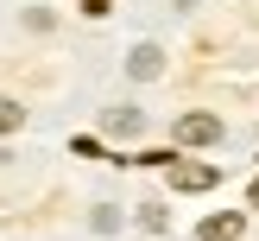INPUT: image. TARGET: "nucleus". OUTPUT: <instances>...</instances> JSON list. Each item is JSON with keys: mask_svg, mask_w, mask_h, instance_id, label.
<instances>
[{"mask_svg": "<svg viewBox=\"0 0 259 241\" xmlns=\"http://www.w3.org/2000/svg\"><path fill=\"white\" fill-rule=\"evenodd\" d=\"M202 241H240V216H234V210L209 216V222H202Z\"/></svg>", "mask_w": 259, "mask_h": 241, "instance_id": "nucleus-5", "label": "nucleus"}, {"mask_svg": "<svg viewBox=\"0 0 259 241\" xmlns=\"http://www.w3.org/2000/svg\"><path fill=\"white\" fill-rule=\"evenodd\" d=\"M177 146H215L222 140V114H209V108H190V114H177Z\"/></svg>", "mask_w": 259, "mask_h": 241, "instance_id": "nucleus-1", "label": "nucleus"}, {"mask_svg": "<svg viewBox=\"0 0 259 241\" xmlns=\"http://www.w3.org/2000/svg\"><path fill=\"white\" fill-rule=\"evenodd\" d=\"M126 70H133V76H139V83H152V76H158V70H164V51H158V45H139V51H133V57H126Z\"/></svg>", "mask_w": 259, "mask_h": 241, "instance_id": "nucleus-3", "label": "nucleus"}, {"mask_svg": "<svg viewBox=\"0 0 259 241\" xmlns=\"http://www.w3.org/2000/svg\"><path fill=\"white\" fill-rule=\"evenodd\" d=\"M101 127H108L114 140H126V133H139V127H146V114H139V108H108V121H101Z\"/></svg>", "mask_w": 259, "mask_h": 241, "instance_id": "nucleus-4", "label": "nucleus"}, {"mask_svg": "<svg viewBox=\"0 0 259 241\" xmlns=\"http://www.w3.org/2000/svg\"><path fill=\"white\" fill-rule=\"evenodd\" d=\"M82 13H108V0H82Z\"/></svg>", "mask_w": 259, "mask_h": 241, "instance_id": "nucleus-7", "label": "nucleus"}, {"mask_svg": "<svg viewBox=\"0 0 259 241\" xmlns=\"http://www.w3.org/2000/svg\"><path fill=\"white\" fill-rule=\"evenodd\" d=\"M19 121H25V108L13 95H0V133H19Z\"/></svg>", "mask_w": 259, "mask_h": 241, "instance_id": "nucleus-6", "label": "nucleus"}, {"mask_svg": "<svg viewBox=\"0 0 259 241\" xmlns=\"http://www.w3.org/2000/svg\"><path fill=\"white\" fill-rule=\"evenodd\" d=\"M215 165H196V159H171V190H215Z\"/></svg>", "mask_w": 259, "mask_h": 241, "instance_id": "nucleus-2", "label": "nucleus"}, {"mask_svg": "<svg viewBox=\"0 0 259 241\" xmlns=\"http://www.w3.org/2000/svg\"><path fill=\"white\" fill-rule=\"evenodd\" d=\"M253 210H259V178H253Z\"/></svg>", "mask_w": 259, "mask_h": 241, "instance_id": "nucleus-8", "label": "nucleus"}]
</instances>
